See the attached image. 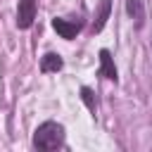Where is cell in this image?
<instances>
[{
    "instance_id": "obj_6",
    "label": "cell",
    "mask_w": 152,
    "mask_h": 152,
    "mask_svg": "<svg viewBox=\"0 0 152 152\" xmlns=\"http://www.w3.org/2000/svg\"><path fill=\"white\" fill-rule=\"evenodd\" d=\"M62 66H64V59L59 52H45L40 57V71L43 74H57V71H62Z\"/></svg>"
},
{
    "instance_id": "obj_8",
    "label": "cell",
    "mask_w": 152,
    "mask_h": 152,
    "mask_svg": "<svg viewBox=\"0 0 152 152\" xmlns=\"http://www.w3.org/2000/svg\"><path fill=\"white\" fill-rule=\"evenodd\" d=\"M81 100H83V104H86V109L88 112H97V97H95V90L90 88V86H83L81 88Z\"/></svg>"
},
{
    "instance_id": "obj_7",
    "label": "cell",
    "mask_w": 152,
    "mask_h": 152,
    "mask_svg": "<svg viewBox=\"0 0 152 152\" xmlns=\"http://www.w3.org/2000/svg\"><path fill=\"white\" fill-rule=\"evenodd\" d=\"M126 14L135 21V26L140 28L142 21H145V5L142 0H126Z\"/></svg>"
},
{
    "instance_id": "obj_5",
    "label": "cell",
    "mask_w": 152,
    "mask_h": 152,
    "mask_svg": "<svg viewBox=\"0 0 152 152\" xmlns=\"http://www.w3.org/2000/svg\"><path fill=\"white\" fill-rule=\"evenodd\" d=\"M109 14H112V0H102V2H100V7H97L95 19H93V24H90V31H93V33H100V31L107 26Z\"/></svg>"
},
{
    "instance_id": "obj_3",
    "label": "cell",
    "mask_w": 152,
    "mask_h": 152,
    "mask_svg": "<svg viewBox=\"0 0 152 152\" xmlns=\"http://www.w3.org/2000/svg\"><path fill=\"white\" fill-rule=\"evenodd\" d=\"M36 14H38V2L36 0H19L17 2V28L19 31L31 28L33 21H36Z\"/></svg>"
},
{
    "instance_id": "obj_2",
    "label": "cell",
    "mask_w": 152,
    "mask_h": 152,
    "mask_svg": "<svg viewBox=\"0 0 152 152\" xmlns=\"http://www.w3.org/2000/svg\"><path fill=\"white\" fill-rule=\"evenodd\" d=\"M52 28L57 31V36L59 38H64V40H74L81 31H83V26H86V19H81V17H76V19H66V17H52Z\"/></svg>"
},
{
    "instance_id": "obj_9",
    "label": "cell",
    "mask_w": 152,
    "mask_h": 152,
    "mask_svg": "<svg viewBox=\"0 0 152 152\" xmlns=\"http://www.w3.org/2000/svg\"><path fill=\"white\" fill-rule=\"evenodd\" d=\"M150 45H152V40H150Z\"/></svg>"
},
{
    "instance_id": "obj_1",
    "label": "cell",
    "mask_w": 152,
    "mask_h": 152,
    "mask_svg": "<svg viewBox=\"0 0 152 152\" xmlns=\"http://www.w3.org/2000/svg\"><path fill=\"white\" fill-rule=\"evenodd\" d=\"M64 138H66V131L59 121H43L38 124V128L33 131V147L40 150V152H55L59 147H64Z\"/></svg>"
},
{
    "instance_id": "obj_4",
    "label": "cell",
    "mask_w": 152,
    "mask_h": 152,
    "mask_svg": "<svg viewBox=\"0 0 152 152\" xmlns=\"http://www.w3.org/2000/svg\"><path fill=\"white\" fill-rule=\"evenodd\" d=\"M97 57H100V69H97V76H102V78H107V81L116 83V81H119V71H116V64H114L112 52H109L107 48H102V50L97 52Z\"/></svg>"
}]
</instances>
